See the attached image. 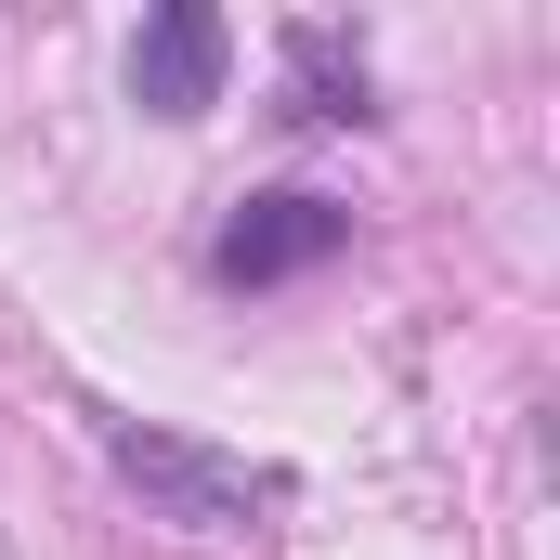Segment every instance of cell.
<instances>
[{"mask_svg": "<svg viewBox=\"0 0 560 560\" xmlns=\"http://www.w3.org/2000/svg\"><path fill=\"white\" fill-rule=\"evenodd\" d=\"M105 469L183 535H261L287 509V469H248V456H222L196 430H143V418H105Z\"/></svg>", "mask_w": 560, "mask_h": 560, "instance_id": "cell-1", "label": "cell"}, {"mask_svg": "<svg viewBox=\"0 0 560 560\" xmlns=\"http://www.w3.org/2000/svg\"><path fill=\"white\" fill-rule=\"evenodd\" d=\"M222 66H235V26L209 0H170V13H143V39H131V105L143 118H209Z\"/></svg>", "mask_w": 560, "mask_h": 560, "instance_id": "cell-3", "label": "cell"}, {"mask_svg": "<svg viewBox=\"0 0 560 560\" xmlns=\"http://www.w3.org/2000/svg\"><path fill=\"white\" fill-rule=\"evenodd\" d=\"M275 66H287V118L300 131H365L378 118V79H365V39L352 26H287Z\"/></svg>", "mask_w": 560, "mask_h": 560, "instance_id": "cell-4", "label": "cell"}, {"mask_svg": "<svg viewBox=\"0 0 560 560\" xmlns=\"http://www.w3.org/2000/svg\"><path fill=\"white\" fill-rule=\"evenodd\" d=\"M339 248H352V209L313 196V183H275V196H248V209L209 235V275L222 287H300V275H326Z\"/></svg>", "mask_w": 560, "mask_h": 560, "instance_id": "cell-2", "label": "cell"}]
</instances>
